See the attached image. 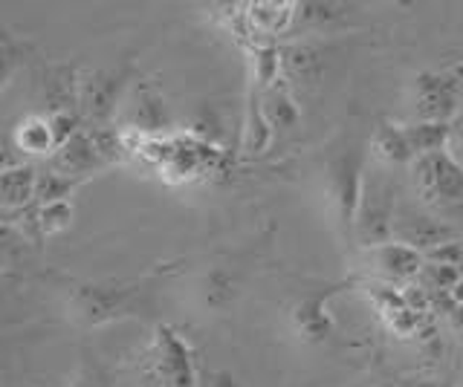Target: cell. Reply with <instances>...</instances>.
<instances>
[{
    "mask_svg": "<svg viewBox=\"0 0 463 387\" xmlns=\"http://www.w3.org/2000/svg\"><path fill=\"white\" fill-rule=\"evenodd\" d=\"M458 237H460V228L438 220L420 203H409V199H400V203H397L394 240L402 243V246H411L420 254H429V252L440 249V246H446V243H452Z\"/></svg>",
    "mask_w": 463,
    "mask_h": 387,
    "instance_id": "obj_7",
    "label": "cell"
},
{
    "mask_svg": "<svg viewBox=\"0 0 463 387\" xmlns=\"http://www.w3.org/2000/svg\"><path fill=\"white\" fill-rule=\"evenodd\" d=\"M125 69H93V73L79 76V116L81 122H108L125 93Z\"/></svg>",
    "mask_w": 463,
    "mask_h": 387,
    "instance_id": "obj_9",
    "label": "cell"
},
{
    "mask_svg": "<svg viewBox=\"0 0 463 387\" xmlns=\"http://www.w3.org/2000/svg\"><path fill=\"white\" fill-rule=\"evenodd\" d=\"M142 300L139 286H116V283H87L79 286L70 298V315L72 321L84 327H99L119 321L125 315H134L137 304Z\"/></svg>",
    "mask_w": 463,
    "mask_h": 387,
    "instance_id": "obj_5",
    "label": "cell"
},
{
    "mask_svg": "<svg viewBox=\"0 0 463 387\" xmlns=\"http://www.w3.org/2000/svg\"><path fill=\"white\" fill-rule=\"evenodd\" d=\"M72 220V206L67 199H58V203H43L35 211V223L43 235H55V232H64Z\"/></svg>",
    "mask_w": 463,
    "mask_h": 387,
    "instance_id": "obj_15",
    "label": "cell"
},
{
    "mask_svg": "<svg viewBox=\"0 0 463 387\" xmlns=\"http://www.w3.org/2000/svg\"><path fill=\"white\" fill-rule=\"evenodd\" d=\"M460 243H463V228H460Z\"/></svg>",
    "mask_w": 463,
    "mask_h": 387,
    "instance_id": "obj_19",
    "label": "cell"
},
{
    "mask_svg": "<svg viewBox=\"0 0 463 387\" xmlns=\"http://www.w3.org/2000/svg\"><path fill=\"white\" fill-rule=\"evenodd\" d=\"M371 156L373 162H380L385 168H411L417 162V151L411 145L409 124H391L383 122L371 136Z\"/></svg>",
    "mask_w": 463,
    "mask_h": 387,
    "instance_id": "obj_10",
    "label": "cell"
},
{
    "mask_svg": "<svg viewBox=\"0 0 463 387\" xmlns=\"http://www.w3.org/2000/svg\"><path fill=\"white\" fill-rule=\"evenodd\" d=\"M14 142H18V148L24 153H35V156L58 151V142H55V134H52V122H50V116H41V113H33V116H26L18 124Z\"/></svg>",
    "mask_w": 463,
    "mask_h": 387,
    "instance_id": "obj_12",
    "label": "cell"
},
{
    "mask_svg": "<svg viewBox=\"0 0 463 387\" xmlns=\"http://www.w3.org/2000/svg\"><path fill=\"white\" fill-rule=\"evenodd\" d=\"M400 203L397 180L391 168L371 162L365 170V185H362V199L356 211L354 243L359 249L383 246L394 240V214Z\"/></svg>",
    "mask_w": 463,
    "mask_h": 387,
    "instance_id": "obj_2",
    "label": "cell"
},
{
    "mask_svg": "<svg viewBox=\"0 0 463 387\" xmlns=\"http://www.w3.org/2000/svg\"><path fill=\"white\" fill-rule=\"evenodd\" d=\"M212 387H235V384H232V382H229L226 376H217V379L212 382Z\"/></svg>",
    "mask_w": 463,
    "mask_h": 387,
    "instance_id": "obj_18",
    "label": "cell"
},
{
    "mask_svg": "<svg viewBox=\"0 0 463 387\" xmlns=\"http://www.w3.org/2000/svg\"><path fill=\"white\" fill-rule=\"evenodd\" d=\"M449 153L455 160H463V116L452 124V139H449Z\"/></svg>",
    "mask_w": 463,
    "mask_h": 387,
    "instance_id": "obj_17",
    "label": "cell"
},
{
    "mask_svg": "<svg viewBox=\"0 0 463 387\" xmlns=\"http://www.w3.org/2000/svg\"><path fill=\"white\" fill-rule=\"evenodd\" d=\"M423 266H426V254H420L411 246H402L397 240L383 243V246L359 249V269L371 283L411 286L420 278Z\"/></svg>",
    "mask_w": 463,
    "mask_h": 387,
    "instance_id": "obj_6",
    "label": "cell"
},
{
    "mask_svg": "<svg viewBox=\"0 0 463 387\" xmlns=\"http://www.w3.org/2000/svg\"><path fill=\"white\" fill-rule=\"evenodd\" d=\"M264 116L272 131H279V127L284 131V127H293L298 122V110L293 105V96H289L284 78L264 88Z\"/></svg>",
    "mask_w": 463,
    "mask_h": 387,
    "instance_id": "obj_14",
    "label": "cell"
},
{
    "mask_svg": "<svg viewBox=\"0 0 463 387\" xmlns=\"http://www.w3.org/2000/svg\"><path fill=\"white\" fill-rule=\"evenodd\" d=\"M417 122L455 124L463 116V64L440 73H423L414 81Z\"/></svg>",
    "mask_w": 463,
    "mask_h": 387,
    "instance_id": "obj_4",
    "label": "cell"
},
{
    "mask_svg": "<svg viewBox=\"0 0 463 387\" xmlns=\"http://www.w3.org/2000/svg\"><path fill=\"white\" fill-rule=\"evenodd\" d=\"M154 387H197V373L188 344L171 327H159L151 347Z\"/></svg>",
    "mask_w": 463,
    "mask_h": 387,
    "instance_id": "obj_8",
    "label": "cell"
},
{
    "mask_svg": "<svg viewBox=\"0 0 463 387\" xmlns=\"http://www.w3.org/2000/svg\"><path fill=\"white\" fill-rule=\"evenodd\" d=\"M0 194H4V208H26L33 199H38V170L33 165H14L6 168L0 177Z\"/></svg>",
    "mask_w": 463,
    "mask_h": 387,
    "instance_id": "obj_11",
    "label": "cell"
},
{
    "mask_svg": "<svg viewBox=\"0 0 463 387\" xmlns=\"http://www.w3.org/2000/svg\"><path fill=\"white\" fill-rule=\"evenodd\" d=\"M70 387H110L108 384V376H105V370H101L93 358H84L79 373H76V379H72Z\"/></svg>",
    "mask_w": 463,
    "mask_h": 387,
    "instance_id": "obj_16",
    "label": "cell"
},
{
    "mask_svg": "<svg viewBox=\"0 0 463 387\" xmlns=\"http://www.w3.org/2000/svg\"><path fill=\"white\" fill-rule=\"evenodd\" d=\"M336 292V290H327L325 295H310L307 300H301V304L296 307V327H298V333H304L307 338L318 341V338H325L330 333V315L325 309L327 304V298Z\"/></svg>",
    "mask_w": 463,
    "mask_h": 387,
    "instance_id": "obj_13",
    "label": "cell"
},
{
    "mask_svg": "<svg viewBox=\"0 0 463 387\" xmlns=\"http://www.w3.org/2000/svg\"><path fill=\"white\" fill-rule=\"evenodd\" d=\"M365 151L356 142H347L339 151L330 153L325 165V194L333 217H336L339 235L354 243V228H356V211L362 199V185H365Z\"/></svg>",
    "mask_w": 463,
    "mask_h": 387,
    "instance_id": "obj_3",
    "label": "cell"
},
{
    "mask_svg": "<svg viewBox=\"0 0 463 387\" xmlns=\"http://www.w3.org/2000/svg\"><path fill=\"white\" fill-rule=\"evenodd\" d=\"M414 199L438 220L463 228V162L449 151H438L409 168Z\"/></svg>",
    "mask_w": 463,
    "mask_h": 387,
    "instance_id": "obj_1",
    "label": "cell"
}]
</instances>
